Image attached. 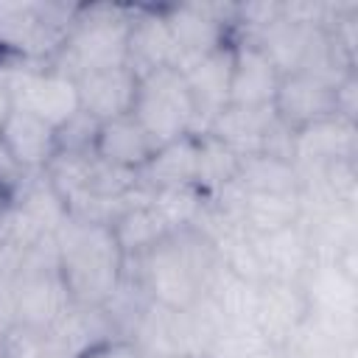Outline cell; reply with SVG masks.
<instances>
[{
  "instance_id": "cell-17",
  "label": "cell",
  "mask_w": 358,
  "mask_h": 358,
  "mask_svg": "<svg viewBox=\"0 0 358 358\" xmlns=\"http://www.w3.org/2000/svg\"><path fill=\"white\" fill-rule=\"evenodd\" d=\"M352 148V126L341 115L316 120L299 131H294V154L302 162H327L336 165Z\"/></svg>"
},
{
  "instance_id": "cell-33",
  "label": "cell",
  "mask_w": 358,
  "mask_h": 358,
  "mask_svg": "<svg viewBox=\"0 0 358 358\" xmlns=\"http://www.w3.org/2000/svg\"><path fill=\"white\" fill-rule=\"evenodd\" d=\"M8 280V274H6V268H3V263H0V285Z\"/></svg>"
},
{
  "instance_id": "cell-30",
  "label": "cell",
  "mask_w": 358,
  "mask_h": 358,
  "mask_svg": "<svg viewBox=\"0 0 358 358\" xmlns=\"http://www.w3.org/2000/svg\"><path fill=\"white\" fill-rule=\"evenodd\" d=\"M14 109V101H11V92H8V87L0 81V126H3V120L8 117V112Z\"/></svg>"
},
{
  "instance_id": "cell-9",
  "label": "cell",
  "mask_w": 358,
  "mask_h": 358,
  "mask_svg": "<svg viewBox=\"0 0 358 358\" xmlns=\"http://www.w3.org/2000/svg\"><path fill=\"white\" fill-rule=\"evenodd\" d=\"M0 148L22 173L45 171L56 157V129L42 117L14 106L0 126Z\"/></svg>"
},
{
  "instance_id": "cell-13",
  "label": "cell",
  "mask_w": 358,
  "mask_h": 358,
  "mask_svg": "<svg viewBox=\"0 0 358 358\" xmlns=\"http://www.w3.org/2000/svg\"><path fill=\"white\" fill-rule=\"evenodd\" d=\"M271 109H243V106H224L207 126V134L221 140L227 148H232L241 159L252 154H263L266 137L274 126Z\"/></svg>"
},
{
  "instance_id": "cell-6",
  "label": "cell",
  "mask_w": 358,
  "mask_h": 358,
  "mask_svg": "<svg viewBox=\"0 0 358 358\" xmlns=\"http://www.w3.org/2000/svg\"><path fill=\"white\" fill-rule=\"evenodd\" d=\"M271 112L282 126L291 131H299L316 120L338 115V101H336V81L294 70L280 78Z\"/></svg>"
},
{
  "instance_id": "cell-26",
  "label": "cell",
  "mask_w": 358,
  "mask_h": 358,
  "mask_svg": "<svg viewBox=\"0 0 358 358\" xmlns=\"http://www.w3.org/2000/svg\"><path fill=\"white\" fill-rule=\"evenodd\" d=\"M48 25L42 17L34 14V8H20V6H6L0 8V45L17 53H31L36 42L48 36Z\"/></svg>"
},
{
  "instance_id": "cell-16",
  "label": "cell",
  "mask_w": 358,
  "mask_h": 358,
  "mask_svg": "<svg viewBox=\"0 0 358 358\" xmlns=\"http://www.w3.org/2000/svg\"><path fill=\"white\" fill-rule=\"evenodd\" d=\"M196 165H199V134H185L179 140L159 145L137 176L145 179L151 190L196 185Z\"/></svg>"
},
{
  "instance_id": "cell-31",
  "label": "cell",
  "mask_w": 358,
  "mask_h": 358,
  "mask_svg": "<svg viewBox=\"0 0 358 358\" xmlns=\"http://www.w3.org/2000/svg\"><path fill=\"white\" fill-rule=\"evenodd\" d=\"M252 358H280V355L274 352V347H268V350H263V352H257V355H252Z\"/></svg>"
},
{
  "instance_id": "cell-10",
  "label": "cell",
  "mask_w": 358,
  "mask_h": 358,
  "mask_svg": "<svg viewBox=\"0 0 358 358\" xmlns=\"http://www.w3.org/2000/svg\"><path fill=\"white\" fill-rule=\"evenodd\" d=\"M308 313H310V308H308L305 291L296 282H285V280H263L260 282L255 327L271 347L296 336L302 322L308 319Z\"/></svg>"
},
{
  "instance_id": "cell-18",
  "label": "cell",
  "mask_w": 358,
  "mask_h": 358,
  "mask_svg": "<svg viewBox=\"0 0 358 358\" xmlns=\"http://www.w3.org/2000/svg\"><path fill=\"white\" fill-rule=\"evenodd\" d=\"M123 257L131 255H148L154 246H159L162 241L171 238L168 227L162 224V218L157 215V210L148 201L140 204H129L126 210H120L112 224H109Z\"/></svg>"
},
{
  "instance_id": "cell-32",
  "label": "cell",
  "mask_w": 358,
  "mask_h": 358,
  "mask_svg": "<svg viewBox=\"0 0 358 358\" xmlns=\"http://www.w3.org/2000/svg\"><path fill=\"white\" fill-rule=\"evenodd\" d=\"M173 358H213L210 352H187V355H173Z\"/></svg>"
},
{
  "instance_id": "cell-19",
  "label": "cell",
  "mask_w": 358,
  "mask_h": 358,
  "mask_svg": "<svg viewBox=\"0 0 358 358\" xmlns=\"http://www.w3.org/2000/svg\"><path fill=\"white\" fill-rule=\"evenodd\" d=\"M299 210H302L299 193H246L243 190L238 204V221L249 232L266 235V232L296 224Z\"/></svg>"
},
{
  "instance_id": "cell-2",
  "label": "cell",
  "mask_w": 358,
  "mask_h": 358,
  "mask_svg": "<svg viewBox=\"0 0 358 358\" xmlns=\"http://www.w3.org/2000/svg\"><path fill=\"white\" fill-rule=\"evenodd\" d=\"M131 115L154 137L157 145H165L185 134H199L196 103L185 76L176 67H159L140 76Z\"/></svg>"
},
{
  "instance_id": "cell-12",
  "label": "cell",
  "mask_w": 358,
  "mask_h": 358,
  "mask_svg": "<svg viewBox=\"0 0 358 358\" xmlns=\"http://www.w3.org/2000/svg\"><path fill=\"white\" fill-rule=\"evenodd\" d=\"M157 148L159 145L154 143V137L129 112V115H120V117H112V120L101 123L92 154L106 165L140 173L148 165V159L154 157Z\"/></svg>"
},
{
  "instance_id": "cell-20",
  "label": "cell",
  "mask_w": 358,
  "mask_h": 358,
  "mask_svg": "<svg viewBox=\"0 0 358 358\" xmlns=\"http://www.w3.org/2000/svg\"><path fill=\"white\" fill-rule=\"evenodd\" d=\"M20 187V196H14V207L42 232V235H56V229L70 218L62 196L53 190V185L48 182L45 171L31 173V179Z\"/></svg>"
},
{
  "instance_id": "cell-5",
  "label": "cell",
  "mask_w": 358,
  "mask_h": 358,
  "mask_svg": "<svg viewBox=\"0 0 358 358\" xmlns=\"http://www.w3.org/2000/svg\"><path fill=\"white\" fill-rule=\"evenodd\" d=\"M129 28L131 22L123 17H92L67 36V59L76 67L73 76L120 67L129 62Z\"/></svg>"
},
{
  "instance_id": "cell-27",
  "label": "cell",
  "mask_w": 358,
  "mask_h": 358,
  "mask_svg": "<svg viewBox=\"0 0 358 358\" xmlns=\"http://www.w3.org/2000/svg\"><path fill=\"white\" fill-rule=\"evenodd\" d=\"M98 129L101 120H95L90 112L81 109L64 126L56 129V154H92Z\"/></svg>"
},
{
  "instance_id": "cell-25",
  "label": "cell",
  "mask_w": 358,
  "mask_h": 358,
  "mask_svg": "<svg viewBox=\"0 0 358 358\" xmlns=\"http://www.w3.org/2000/svg\"><path fill=\"white\" fill-rule=\"evenodd\" d=\"M148 204L157 210V215L162 218V224L173 235V232L190 229L199 221V215L204 210V193L196 185L159 187V190H151Z\"/></svg>"
},
{
  "instance_id": "cell-24",
  "label": "cell",
  "mask_w": 358,
  "mask_h": 358,
  "mask_svg": "<svg viewBox=\"0 0 358 358\" xmlns=\"http://www.w3.org/2000/svg\"><path fill=\"white\" fill-rule=\"evenodd\" d=\"M308 308L327 313V316H338V313H350L352 310V277L347 271H341L336 263L330 266H319L310 274V285L305 291Z\"/></svg>"
},
{
  "instance_id": "cell-22",
  "label": "cell",
  "mask_w": 358,
  "mask_h": 358,
  "mask_svg": "<svg viewBox=\"0 0 358 358\" xmlns=\"http://www.w3.org/2000/svg\"><path fill=\"white\" fill-rule=\"evenodd\" d=\"M235 182L246 193H299V173L294 162L271 154L243 157Z\"/></svg>"
},
{
  "instance_id": "cell-29",
  "label": "cell",
  "mask_w": 358,
  "mask_h": 358,
  "mask_svg": "<svg viewBox=\"0 0 358 358\" xmlns=\"http://www.w3.org/2000/svg\"><path fill=\"white\" fill-rule=\"evenodd\" d=\"M20 324L17 319V299H14V288H11V280H6L0 285V341Z\"/></svg>"
},
{
  "instance_id": "cell-1",
  "label": "cell",
  "mask_w": 358,
  "mask_h": 358,
  "mask_svg": "<svg viewBox=\"0 0 358 358\" xmlns=\"http://www.w3.org/2000/svg\"><path fill=\"white\" fill-rule=\"evenodd\" d=\"M59 277L73 305L103 308L120 291L123 252L109 224L67 218L56 235Z\"/></svg>"
},
{
  "instance_id": "cell-14",
  "label": "cell",
  "mask_w": 358,
  "mask_h": 358,
  "mask_svg": "<svg viewBox=\"0 0 358 358\" xmlns=\"http://www.w3.org/2000/svg\"><path fill=\"white\" fill-rule=\"evenodd\" d=\"M126 64L137 76L179 64V48H176V39H173L165 17L145 14V17L131 22V28H129V62Z\"/></svg>"
},
{
  "instance_id": "cell-34",
  "label": "cell",
  "mask_w": 358,
  "mask_h": 358,
  "mask_svg": "<svg viewBox=\"0 0 358 358\" xmlns=\"http://www.w3.org/2000/svg\"><path fill=\"white\" fill-rule=\"evenodd\" d=\"M0 358H8V355H3V352H0Z\"/></svg>"
},
{
  "instance_id": "cell-11",
  "label": "cell",
  "mask_w": 358,
  "mask_h": 358,
  "mask_svg": "<svg viewBox=\"0 0 358 358\" xmlns=\"http://www.w3.org/2000/svg\"><path fill=\"white\" fill-rule=\"evenodd\" d=\"M76 81H78L81 109L103 123V120H112V117L131 112L140 76L129 64H120V67L84 73Z\"/></svg>"
},
{
  "instance_id": "cell-15",
  "label": "cell",
  "mask_w": 358,
  "mask_h": 358,
  "mask_svg": "<svg viewBox=\"0 0 358 358\" xmlns=\"http://www.w3.org/2000/svg\"><path fill=\"white\" fill-rule=\"evenodd\" d=\"M252 238H255L257 260H260V268H263V280L296 282V277L308 266V241L302 238L296 224L266 232V235L252 232Z\"/></svg>"
},
{
  "instance_id": "cell-3",
  "label": "cell",
  "mask_w": 358,
  "mask_h": 358,
  "mask_svg": "<svg viewBox=\"0 0 358 358\" xmlns=\"http://www.w3.org/2000/svg\"><path fill=\"white\" fill-rule=\"evenodd\" d=\"M145 266L151 299L168 310H190L199 305L201 282L213 263L207 243H176L171 235L145 255Z\"/></svg>"
},
{
  "instance_id": "cell-8",
  "label": "cell",
  "mask_w": 358,
  "mask_h": 358,
  "mask_svg": "<svg viewBox=\"0 0 358 358\" xmlns=\"http://www.w3.org/2000/svg\"><path fill=\"white\" fill-rule=\"evenodd\" d=\"M185 81H187V90L193 95V103H196V115H199V126L204 134L210 120L224 109L229 106V73H232V45L229 48H215L210 53H201V56H193V59H185L179 67H176Z\"/></svg>"
},
{
  "instance_id": "cell-28",
  "label": "cell",
  "mask_w": 358,
  "mask_h": 358,
  "mask_svg": "<svg viewBox=\"0 0 358 358\" xmlns=\"http://www.w3.org/2000/svg\"><path fill=\"white\" fill-rule=\"evenodd\" d=\"M81 358H145L143 350L134 344V341H126V338H112L90 352H84Z\"/></svg>"
},
{
  "instance_id": "cell-23",
  "label": "cell",
  "mask_w": 358,
  "mask_h": 358,
  "mask_svg": "<svg viewBox=\"0 0 358 358\" xmlns=\"http://www.w3.org/2000/svg\"><path fill=\"white\" fill-rule=\"evenodd\" d=\"M241 171V157L227 148L213 134H199V165H196V187L204 196L227 190Z\"/></svg>"
},
{
  "instance_id": "cell-21",
  "label": "cell",
  "mask_w": 358,
  "mask_h": 358,
  "mask_svg": "<svg viewBox=\"0 0 358 358\" xmlns=\"http://www.w3.org/2000/svg\"><path fill=\"white\" fill-rule=\"evenodd\" d=\"M165 20H168V28H171V34L176 39V48H179V64L185 59L210 53V50L224 45L221 22L213 20L204 8H176Z\"/></svg>"
},
{
  "instance_id": "cell-7",
  "label": "cell",
  "mask_w": 358,
  "mask_h": 358,
  "mask_svg": "<svg viewBox=\"0 0 358 358\" xmlns=\"http://www.w3.org/2000/svg\"><path fill=\"white\" fill-rule=\"evenodd\" d=\"M282 73L260 48V42L232 45V73H229V106L243 109H271Z\"/></svg>"
},
{
  "instance_id": "cell-4",
  "label": "cell",
  "mask_w": 358,
  "mask_h": 358,
  "mask_svg": "<svg viewBox=\"0 0 358 358\" xmlns=\"http://www.w3.org/2000/svg\"><path fill=\"white\" fill-rule=\"evenodd\" d=\"M6 87L11 92L14 106L42 117L53 129L64 126L73 115L81 112L78 81H76V76H70L62 67H53V70H22Z\"/></svg>"
}]
</instances>
